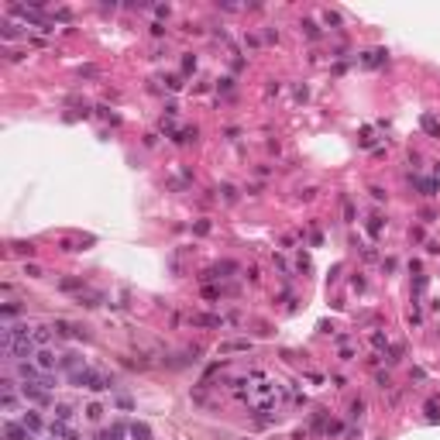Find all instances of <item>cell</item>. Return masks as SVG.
I'll list each match as a JSON object with an SVG mask.
<instances>
[{"instance_id":"cell-1","label":"cell","mask_w":440,"mask_h":440,"mask_svg":"<svg viewBox=\"0 0 440 440\" xmlns=\"http://www.w3.org/2000/svg\"><path fill=\"white\" fill-rule=\"evenodd\" d=\"M237 396L248 399L258 413H275V409H279V385L272 382L268 375H262V371H255L248 379V389L237 392Z\"/></svg>"},{"instance_id":"cell-2","label":"cell","mask_w":440,"mask_h":440,"mask_svg":"<svg viewBox=\"0 0 440 440\" xmlns=\"http://www.w3.org/2000/svg\"><path fill=\"white\" fill-rule=\"evenodd\" d=\"M69 379H73V385L90 389V392H103V389H110V379H107L103 371H96V368H79V371L69 375Z\"/></svg>"},{"instance_id":"cell-3","label":"cell","mask_w":440,"mask_h":440,"mask_svg":"<svg viewBox=\"0 0 440 440\" xmlns=\"http://www.w3.org/2000/svg\"><path fill=\"white\" fill-rule=\"evenodd\" d=\"M21 396H24V402H31V406H52V396H48V389H41V385L24 382V385H21Z\"/></svg>"},{"instance_id":"cell-4","label":"cell","mask_w":440,"mask_h":440,"mask_svg":"<svg viewBox=\"0 0 440 440\" xmlns=\"http://www.w3.org/2000/svg\"><path fill=\"white\" fill-rule=\"evenodd\" d=\"M21 423H24L35 437H41V433L48 430V423H45V416H41L38 409H24V413H21Z\"/></svg>"},{"instance_id":"cell-5","label":"cell","mask_w":440,"mask_h":440,"mask_svg":"<svg viewBox=\"0 0 440 440\" xmlns=\"http://www.w3.org/2000/svg\"><path fill=\"white\" fill-rule=\"evenodd\" d=\"M4 437H7V440H38L31 430H28V426H24V423H14V420L4 423Z\"/></svg>"},{"instance_id":"cell-6","label":"cell","mask_w":440,"mask_h":440,"mask_svg":"<svg viewBox=\"0 0 440 440\" xmlns=\"http://www.w3.org/2000/svg\"><path fill=\"white\" fill-rule=\"evenodd\" d=\"M58 361L62 358H55V351H48V347H38V354H35V364H38L41 371H55Z\"/></svg>"},{"instance_id":"cell-7","label":"cell","mask_w":440,"mask_h":440,"mask_svg":"<svg viewBox=\"0 0 440 440\" xmlns=\"http://www.w3.org/2000/svg\"><path fill=\"white\" fill-rule=\"evenodd\" d=\"M48 433H52V440H79V433L69 426V423H48Z\"/></svg>"},{"instance_id":"cell-8","label":"cell","mask_w":440,"mask_h":440,"mask_svg":"<svg viewBox=\"0 0 440 440\" xmlns=\"http://www.w3.org/2000/svg\"><path fill=\"white\" fill-rule=\"evenodd\" d=\"M124 433H128L124 423H110V426H103V430L96 433V440H124Z\"/></svg>"},{"instance_id":"cell-9","label":"cell","mask_w":440,"mask_h":440,"mask_svg":"<svg viewBox=\"0 0 440 440\" xmlns=\"http://www.w3.org/2000/svg\"><path fill=\"white\" fill-rule=\"evenodd\" d=\"M52 334H55V327H35V330H31V341H35L38 347H48Z\"/></svg>"},{"instance_id":"cell-10","label":"cell","mask_w":440,"mask_h":440,"mask_svg":"<svg viewBox=\"0 0 440 440\" xmlns=\"http://www.w3.org/2000/svg\"><path fill=\"white\" fill-rule=\"evenodd\" d=\"M52 413H55V423H73V420H76V409H73L69 402H58Z\"/></svg>"},{"instance_id":"cell-11","label":"cell","mask_w":440,"mask_h":440,"mask_svg":"<svg viewBox=\"0 0 440 440\" xmlns=\"http://www.w3.org/2000/svg\"><path fill=\"white\" fill-rule=\"evenodd\" d=\"M58 368H66V371H79V368H86V364H79V354H62Z\"/></svg>"},{"instance_id":"cell-12","label":"cell","mask_w":440,"mask_h":440,"mask_svg":"<svg viewBox=\"0 0 440 440\" xmlns=\"http://www.w3.org/2000/svg\"><path fill=\"white\" fill-rule=\"evenodd\" d=\"M230 351H251L248 341H227V344H220V354H230Z\"/></svg>"},{"instance_id":"cell-13","label":"cell","mask_w":440,"mask_h":440,"mask_svg":"<svg viewBox=\"0 0 440 440\" xmlns=\"http://www.w3.org/2000/svg\"><path fill=\"white\" fill-rule=\"evenodd\" d=\"M131 437L134 440H152V430L145 423H131Z\"/></svg>"},{"instance_id":"cell-14","label":"cell","mask_w":440,"mask_h":440,"mask_svg":"<svg viewBox=\"0 0 440 440\" xmlns=\"http://www.w3.org/2000/svg\"><path fill=\"white\" fill-rule=\"evenodd\" d=\"M423 131H426V134H433V138H440V120L426 114V117H423Z\"/></svg>"},{"instance_id":"cell-15","label":"cell","mask_w":440,"mask_h":440,"mask_svg":"<svg viewBox=\"0 0 440 440\" xmlns=\"http://www.w3.org/2000/svg\"><path fill=\"white\" fill-rule=\"evenodd\" d=\"M100 416H103V406H100V402H90V406H86V420H100Z\"/></svg>"},{"instance_id":"cell-16","label":"cell","mask_w":440,"mask_h":440,"mask_svg":"<svg viewBox=\"0 0 440 440\" xmlns=\"http://www.w3.org/2000/svg\"><path fill=\"white\" fill-rule=\"evenodd\" d=\"M18 313H21V306H18V303H7V306H4V324H11V320H14Z\"/></svg>"},{"instance_id":"cell-17","label":"cell","mask_w":440,"mask_h":440,"mask_svg":"<svg viewBox=\"0 0 440 440\" xmlns=\"http://www.w3.org/2000/svg\"><path fill=\"white\" fill-rule=\"evenodd\" d=\"M62 289H66V292H83V279H62Z\"/></svg>"},{"instance_id":"cell-18","label":"cell","mask_w":440,"mask_h":440,"mask_svg":"<svg viewBox=\"0 0 440 440\" xmlns=\"http://www.w3.org/2000/svg\"><path fill=\"white\" fill-rule=\"evenodd\" d=\"M193 324H207V327H220V317H193Z\"/></svg>"},{"instance_id":"cell-19","label":"cell","mask_w":440,"mask_h":440,"mask_svg":"<svg viewBox=\"0 0 440 440\" xmlns=\"http://www.w3.org/2000/svg\"><path fill=\"white\" fill-rule=\"evenodd\" d=\"M11 248L18 251V255H35V248H31V244H28V241H14V244H11Z\"/></svg>"},{"instance_id":"cell-20","label":"cell","mask_w":440,"mask_h":440,"mask_svg":"<svg viewBox=\"0 0 440 440\" xmlns=\"http://www.w3.org/2000/svg\"><path fill=\"white\" fill-rule=\"evenodd\" d=\"M361 413H364V402L354 399V402H351V420H361Z\"/></svg>"},{"instance_id":"cell-21","label":"cell","mask_w":440,"mask_h":440,"mask_svg":"<svg viewBox=\"0 0 440 440\" xmlns=\"http://www.w3.org/2000/svg\"><path fill=\"white\" fill-rule=\"evenodd\" d=\"M371 344L379 347V351H382V347H389V337H385V334H379V330H375V334H371Z\"/></svg>"},{"instance_id":"cell-22","label":"cell","mask_w":440,"mask_h":440,"mask_svg":"<svg viewBox=\"0 0 440 440\" xmlns=\"http://www.w3.org/2000/svg\"><path fill=\"white\" fill-rule=\"evenodd\" d=\"M303 28H306V35H309V38H320V28H317V24H313V21H306V24H303Z\"/></svg>"},{"instance_id":"cell-23","label":"cell","mask_w":440,"mask_h":440,"mask_svg":"<svg viewBox=\"0 0 440 440\" xmlns=\"http://www.w3.org/2000/svg\"><path fill=\"white\" fill-rule=\"evenodd\" d=\"M220 193H224V200H227V203H234V200H237V193H234V186H224Z\"/></svg>"},{"instance_id":"cell-24","label":"cell","mask_w":440,"mask_h":440,"mask_svg":"<svg viewBox=\"0 0 440 440\" xmlns=\"http://www.w3.org/2000/svg\"><path fill=\"white\" fill-rule=\"evenodd\" d=\"M426 416H430V420H437V402H433V399L426 402Z\"/></svg>"},{"instance_id":"cell-25","label":"cell","mask_w":440,"mask_h":440,"mask_svg":"<svg viewBox=\"0 0 440 440\" xmlns=\"http://www.w3.org/2000/svg\"><path fill=\"white\" fill-rule=\"evenodd\" d=\"M24 272H28L31 279H38V275H41V268H38V265H24Z\"/></svg>"}]
</instances>
